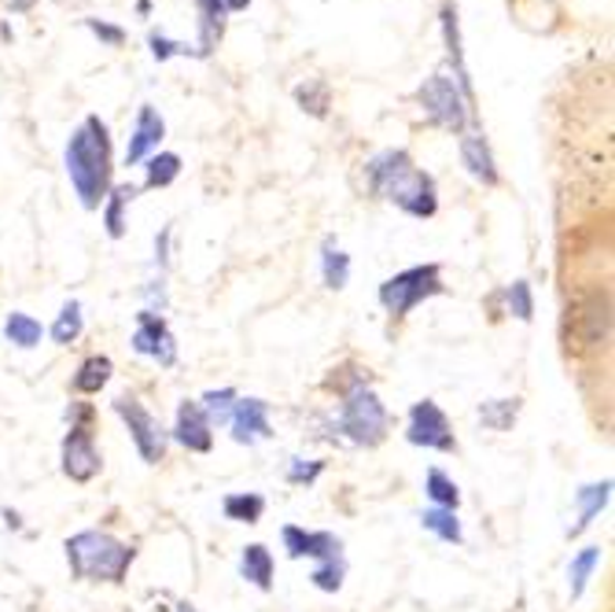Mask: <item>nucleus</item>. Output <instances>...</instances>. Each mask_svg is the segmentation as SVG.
Instances as JSON below:
<instances>
[{"mask_svg":"<svg viewBox=\"0 0 615 612\" xmlns=\"http://www.w3.org/2000/svg\"><path fill=\"white\" fill-rule=\"evenodd\" d=\"M163 136H166V122H163V114H158V111L152 108V103H144V108L136 111L130 147H125V166L144 163L147 155H152L155 147L163 144Z\"/></svg>","mask_w":615,"mask_h":612,"instance_id":"2eb2a0df","label":"nucleus"},{"mask_svg":"<svg viewBox=\"0 0 615 612\" xmlns=\"http://www.w3.org/2000/svg\"><path fill=\"white\" fill-rule=\"evenodd\" d=\"M196 8H199V48H196V56L207 59L210 52L218 48L221 34H226L229 8H226V0H196Z\"/></svg>","mask_w":615,"mask_h":612,"instance_id":"f3484780","label":"nucleus"},{"mask_svg":"<svg viewBox=\"0 0 615 612\" xmlns=\"http://www.w3.org/2000/svg\"><path fill=\"white\" fill-rule=\"evenodd\" d=\"M461 163L469 166V174L483 185H497V166H494V152L486 144V136L480 130H469L461 136Z\"/></svg>","mask_w":615,"mask_h":612,"instance_id":"dca6fc26","label":"nucleus"},{"mask_svg":"<svg viewBox=\"0 0 615 612\" xmlns=\"http://www.w3.org/2000/svg\"><path fill=\"white\" fill-rule=\"evenodd\" d=\"M237 392L232 387H221V392H207L204 398H196L199 406H204V414L210 425H229V414H232V406H237Z\"/></svg>","mask_w":615,"mask_h":612,"instance_id":"7c9ffc66","label":"nucleus"},{"mask_svg":"<svg viewBox=\"0 0 615 612\" xmlns=\"http://www.w3.org/2000/svg\"><path fill=\"white\" fill-rule=\"evenodd\" d=\"M519 414V398H491V403L480 406V420L494 431H508Z\"/></svg>","mask_w":615,"mask_h":612,"instance_id":"c756f323","label":"nucleus"},{"mask_svg":"<svg viewBox=\"0 0 615 612\" xmlns=\"http://www.w3.org/2000/svg\"><path fill=\"white\" fill-rule=\"evenodd\" d=\"M85 26H89L100 41H108V45H122L125 41V34L119 26H108V23H100V19H85Z\"/></svg>","mask_w":615,"mask_h":612,"instance_id":"c9c22d12","label":"nucleus"},{"mask_svg":"<svg viewBox=\"0 0 615 612\" xmlns=\"http://www.w3.org/2000/svg\"><path fill=\"white\" fill-rule=\"evenodd\" d=\"M505 303H508V314H513L516 321H531L535 318V295H531V284H527V281L508 284Z\"/></svg>","mask_w":615,"mask_h":612,"instance_id":"2f4dec72","label":"nucleus"},{"mask_svg":"<svg viewBox=\"0 0 615 612\" xmlns=\"http://www.w3.org/2000/svg\"><path fill=\"white\" fill-rule=\"evenodd\" d=\"M417 100H420L424 114L450 133H464V125L475 122L472 81H461L458 74H450V70H435L431 78L417 89Z\"/></svg>","mask_w":615,"mask_h":612,"instance_id":"20e7f679","label":"nucleus"},{"mask_svg":"<svg viewBox=\"0 0 615 612\" xmlns=\"http://www.w3.org/2000/svg\"><path fill=\"white\" fill-rule=\"evenodd\" d=\"M81 329H85V321H81V303H78V299H67V303H63L56 325H52V340H56L59 347H70V343L81 336Z\"/></svg>","mask_w":615,"mask_h":612,"instance_id":"c85d7f7f","label":"nucleus"},{"mask_svg":"<svg viewBox=\"0 0 615 612\" xmlns=\"http://www.w3.org/2000/svg\"><path fill=\"white\" fill-rule=\"evenodd\" d=\"M420 524L428 527L431 535H439L442 543H453V546L464 543L461 521H458V513H453V510H428V513H420Z\"/></svg>","mask_w":615,"mask_h":612,"instance_id":"cd10ccee","label":"nucleus"},{"mask_svg":"<svg viewBox=\"0 0 615 612\" xmlns=\"http://www.w3.org/2000/svg\"><path fill=\"white\" fill-rule=\"evenodd\" d=\"M136 188L133 185H114L108 196V207H103V226H108V237L119 240L125 233V207L133 204Z\"/></svg>","mask_w":615,"mask_h":612,"instance_id":"5701e85b","label":"nucleus"},{"mask_svg":"<svg viewBox=\"0 0 615 612\" xmlns=\"http://www.w3.org/2000/svg\"><path fill=\"white\" fill-rule=\"evenodd\" d=\"M229 428H232V439L248 442V447L270 439L273 436L270 403L266 398H237V406H232V414H229Z\"/></svg>","mask_w":615,"mask_h":612,"instance_id":"f8f14e48","label":"nucleus"},{"mask_svg":"<svg viewBox=\"0 0 615 612\" xmlns=\"http://www.w3.org/2000/svg\"><path fill=\"white\" fill-rule=\"evenodd\" d=\"M295 100H299L303 111H310L314 119H325L328 114V86L325 81H306V86L295 89Z\"/></svg>","mask_w":615,"mask_h":612,"instance_id":"473e14b6","label":"nucleus"},{"mask_svg":"<svg viewBox=\"0 0 615 612\" xmlns=\"http://www.w3.org/2000/svg\"><path fill=\"white\" fill-rule=\"evenodd\" d=\"M281 539H284V550H288V557H310V561H317L314 576H310L317 590L336 594V590L343 587L347 561H343V543H339V535H332V532H306V527L288 524L281 532Z\"/></svg>","mask_w":615,"mask_h":612,"instance_id":"39448f33","label":"nucleus"},{"mask_svg":"<svg viewBox=\"0 0 615 612\" xmlns=\"http://www.w3.org/2000/svg\"><path fill=\"white\" fill-rule=\"evenodd\" d=\"M424 491H428V499L435 502V510H453V513H458L461 491L442 469H428V477H424Z\"/></svg>","mask_w":615,"mask_h":612,"instance_id":"b1692460","label":"nucleus"},{"mask_svg":"<svg viewBox=\"0 0 615 612\" xmlns=\"http://www.w3.org/2000/svg\"><path fill=\"white\" fill-rule=\"evenodd\" d=\"M601 565V546H586V550H579L571 557L568 565V587H571V598H582V590H586L593 568Z\"/></svg>","mask_w":615,"mask_h":612,"instance_id":"393cba45","label":"nucleus"},{"mask_svg":"<svg viewBox=\"0 0 615 612\" xmlns=\"http://www.w3.org/2000/svg\"><path fill=\"white\" fill-rule=\"evenodd\" d=\"M325 472V461H303V458H292V466H288V483H306V488H310V483L321 477Z\"/></svg>","mask_w":615,"mask_h":612,"instance_id":"72a5a7b5","label":"nucleus"},{"mask_svg":"<svg viewBox=\"0 0 615 612\" xmlns=\"http://www.w3.org/2000/svg\"><path fill=\"white\" fill-rule=\"evenodd\" d=\"M612 499V480H601V483H590V488H582L575 494V502H579V521L568 527V535L571 539H579L586 527L597 521V516L604 513V505H608Z\"/></svg>","mask_w":615,"mask_h":612,"instance_id":"a211bd4d","label":"nucleus"},{"mask_svg":"<svg viewBox=\"0 0 615 612\" xmlns=\"http://www.w3.org/2000/svg\"><path fill=\"white\" fill-rule=\"evenodd\" d=\"M406 439L413 442V447L439 450V453H453V450H458V436H453L450 417L442 414L439 403H431V398H420V403L409 409Z\"/></svg>","mask_w":615,"mask_h":612,"instance_id":"9d476101","label":"nucleus"},{"mask_svg":"<svg viewBox=\"0 0 615 612\" xmlns=\"http://www.w3.org/2000/svg\"><path fill=\"white\" fill-rule=\"evenodd\" d=\"M177 612H196L193 605H182V609H177Z\"/></svg>","mask_w":615,"mask_h":612,"instance_id":"58836bf2","label":"nucleus"},{"mask_svg":"<svg viewBox=\"0 0 615 612\" xmlns=\"http://www.w3.org/2000/svg\"><path fill=\"white\" fill-rule=\"evenodd\" d=\"M114 414L125 420L130 439H133V447H136V453H141L144 466H158V461L166 458V431L141 406V398H136V395H119V398H114Z\"/></svg>","mask_w":615,"mask_h":612,"instance_id":"6e6552de","label":"nucleus"},{"mask_svg":"<svg viewBox=\"0 0 615 612\" xmlns=\"http://www.w3.org/2000/svg\"><path fill=\"white\" fill-rule=\"evenodd\" d=\"M147 41H152V56H155L158 63L169 59V56H196V52L188 48V45H177V41H166L163 34H152Z\"/></svg>","mask_w":615,"mask_h":612,"instance_id":"f704fd0d","label":"nucleus"},{"mask_svg":"<svg viewBox=\"0 0 615 612\" xmlns=\"http://www.w3.org/2000/svg\"><path fill=\"white\" fill-rule=\"evenodd\" d=\"M4 336H8V343L19 347V351H34V347L41 343V336H45V325H41L37 318H30V314H23V310H12L4 318Z\"/></svg>","mask_w":615,"mask_h":612,"instance_id":"aec40b11","label":"nucleus"},{"mask_svg":"<svg viewBox=\"0 0 615 612\" xmlns=\"http://www.w3.org/2000/svg\"><path fill=\"white\" fill-rule=\"evenodd\" d=\"M63 163H67L70 185H74V193H78L81 207L97 210L103 199H108V188H111V133L100 114H89V119L70 133Z\"/></svg>","mask_w":615,"mask_h":612,"instance_id":"f03ea898","label":"nucleus"},{"mask_svg":"<svg viewBox=\"0 0 615 612\" xmlns=\"http://www.w3.org/2000/svg\"><path fill=\"white\" fill-rule=\"evenodd\" d=\"M0 4H4L8 12H30V8H34L37 0H0Z\"/></svg>","mask_w":615,"mask_h":612,"instance_id":"e433bc0d","label":"nucleus"},{"mask_svg":"<svg viewBox=\"0 0 615 612\" xmlns=\"http://www.w3.org/2000/svg\"><path fill=\"white\" fill-rule=\"evenodd\" d=\"M321 273H325V284L332 292L347 288V281H350V255H343V251H339L336 237H328L325 244H321Z\"/></svg>","mask_w":615,"mask_h":612,"instance_id":"4be33fe9","label":"nucleus"},{"mask_svg":"<svg viewBox=\"0 0 615 612\" xmlns=\"http://www.w3.org/2000/svg\"><path fill=\"white\" fill-rule=\"evenodd\" d=\"M248 4H251V0H226L229 12H243V8H248Z\"/></svg>","mask_w":615,"mask_h":612,"instance_id":"4c0bfd02","label":"nucleus"},{"mask_svg":"<svg viewBox=\"0 0 615 612\" xmlns=\"http://www.w3.org/2000/svg\"><path fill=\"white\" fill-rule=\"evenodd\" d=\"M63 550H67L70 572L89 579V583H122L136 557L133 546H125L108 532H78L63 543Z\"/></svg>","mask_w":615,"mask_h":612,"instance_id":"7ed1b4c3","label":"nucleus"},{"mask_svg":"<svg viewBox=\"0 0 615 612\" xmlns=\"http://www.w3.org/2000/svg\"><path fill=\"white\" fill-rule=\"evenodd\" d=\"M387 425H391L387 409L365 380L347 387L343 409H339V431H343L350 442H358V447H380V442L387 439Z\"/></svg>","mask_w":615,"mask_h":612,"instance_id":"423d86ee","label":"nucleus"},{"mask_svg":"<svg viewBox=\"0 0 615 612\" xmlns=\"http://www.w3.org/2000/svg\"><path fill=\"white\" fill-rule=\"evenodd\" d=\"M369 188L376 196H384L387 204L406 210L413 218H431L439 210V193H435V177L424 174L417 163L409 160V152L402 147H387V152L373 155L365 163Z\"/></svg>","mask_w":615,"mask_h":612,"instance_id":"f257e3e1","label":"nucleus"},{"mask_svg":"<svg viewBox=\"0 0 615 612\" xmlns=\"http://www.w3.org/2000/svg\"><path fill=\"white\" fill-rule=\"evenodd\" d=\"M240 576L248 579V583L259 587V590H270L273 587V554L266 550V546H262V543L243 546V554H240Z\"/></svg>","mask_w":615,"mask_h":612,"instance_id":"6ab92c4d","label":"nucleus"},{"mask_svg":"<svg viewBox=\"0 0 615 612\" xmlns=\"http://www.w3.org/2000/svg\"><path fill=\"white\" fill-rule=\"evenodd\" d=\"M447 284H442V266L439 262H424V266H409L387 277L380 284V306L391 314V318H406L424 299L431 295H442Z\"/></svg>","mask_w":615,"mask_h":612,"instance_id":"0eeeda50","label":"nucleus"},{"mask_svg":"<svg viewBox=\"0 0 615 612\" xmlns=\"http://www.w3.org/2000/svg\"><path fill=\"white\" fill-rule=\"evenodd\" d=\"M174 439L193 453H207L210 447H215V425L207 420L204 406H199L196 398H185V403L177 406Z\"/></svg>","mask_w":615,"mask_h":612,"instance_id":"ddd939ff","label":"nucleus"},{"mask_svg":"<svg viewBox=\"0 0 615 612\" xmlns=\"http://www.w3.org/2000/svg\"><path fill=\"white\" fill-rule=\"evenodd\" d=\"M568 314H571V321L582 325V332H575L579 347H597L601 340H608V295L593 292L571 306Z\"/></svg>","mask_w":615,"mask_h":612,"instance_id":"4468645a","label":"nucleus"},{"mask_svg":"<svg viewBox=\"0 0 615 612\" xmlns=\"http://www.w3.org/2000/svg\"><path fill=\"white\" fill-rule=\"evenodd\" d=\"M177 174H182V155H174V152L147 155V174H144V185H147V188H166V185H174Z\"/></svg>","mask_w":615,"mask_h":612,"instance_id":"bb28decb","label":"nucleus"},{"mask_svg":"<svg viewBox=\"0 0 615 612\" xmlns=\"http://www.w3.org/2000/svg\"><path fill=\"white\" fill-rule=\"evenodd\" d=\"M221 510H226L229 521H237V524H259L262 513H266V499H262V494H254V491H248V494H229Z\"/></svg>","mask_w":615,"mask_h":612,"instance_id":"a878e982","label":"nucleus"},{"mask_svg":"<svg viewBox=\"0 0 615 612\" xmlns=\"http://www.w3.org/2000/svg\"><path fill=\"white\" fill-rule=\"evenodd\" d=\"M89 414H92L89 406H74V425L67 436H63V472H67L74 483H89L103 466L97 442H92V431L85 425Z\"/></svg>","mask_w":615,"mask_h":612,"instance_id":"1a4fd4ad","label":"nucleus"},{"mask_svg":"<svg viewBox=\"0 0 615 612\" xmlns=\"http://www.w3.org/2000/svg\"><path fill=\"white\" fill-rule=\"evenodd\" d=\"M111 373H114L111 358H103V354L85 358L81 369H78V373H74V392H81V395H97L100 387L111 380Z\"/></svg>","mask_w":615,"mask_h":612,"instance_id":"412c9836","label":"nucleus"},{"mask_svg":"<svg viewBox=\"0 0 615 612\" xmlns=\"http://www.w3.org/2000/svg\"><path fill=\"white\" fill-rule=\"evenodd\" d=\"M133 351L152 358L158 365H177V340L174 332H169V325L163 314L155 310H144L136 314V332H133Z\"/></svg>","mask_w":615,"mask_h":612,"instance_id":"9b49d317","label":"nucleus"}]
</instances>
